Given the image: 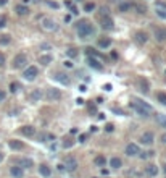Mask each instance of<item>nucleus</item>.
I'll return each instance as SVG.
<instances>
[{"instance_id":"ddd939ff","label":"nucleus","mask_w":166,"mask_h":178,"mask_svg":"<svg viewBox=\"0 0 166 178\" xmlns=\"http://www.w3.org/2000/svg\"><path fill=\"white\" fill-rule=\"evenodd\" d=\"M20 133L23 134V136H26V138H31V136H34V134H36V128H34V126H31V125H24V126H21V128H20Z\"/></svg>"},{"instance_id":"2f4dec72","label":"nucleus","mask_w":166,"mask_h":178,"mask_svg":"<svg viewBox=\"0 0 166 178\" xmlns=\"http://www.w3.org/2000/svg\"><path fill=\"white\" fill-rule=\"evenodd\" d=\"M95 10V3H92V2H87V3H84V12L86 13H91Z\"/></svg>"},{"instance_id":"37998d69","label":"nucleus","mask_w":166,"mask_h":178,"mask_svg":"<svg viewBox=\"0 0 166 178\" xmlns=\"http://www.w3.org/2000/svg\"><path fill=\"white\" fill-rule=\"evenodd\" d=\"M5 97H7V92L3 91V89H0V102H3V101H5Z\"/></svg>"},{"instance_id":"f3484780","label":"nucleus","mask_w":166,"mask_h":178,"mask_svg":"<svg viewBox=\"0 0 166 178\" xmlns=\"http://www.w3.org/2000/svg\"><path fill=\"white\" fill-rule=\"evenodd\" d=\"M18 165H20L23 170H26V168H32V167H34V160L29 159V157H23V159L18 160Z\"/></svg>"},{"instance_id":"9b49d317","label":"nucleus","mask_w":166,"mask_h":178,"mask_svg":"<svg viewBox=\"0 0 166 178\" xmlns=\"http://www.w3.org/2000/svg\"><path fill=\"white\" fill-rule=\"evenodd\" d=\"M55 81H58L60 84H63V86H68V84L71 83V79H69V76L66 73H61V71H58V73H55Z\"/></svg>"},{"instance_id":"7c9ffc66","label":"nucleus","mask_w":166,"mask_h":178,"mask_svg":"<svg viewBox=\"0 0 166 178\" xmlns=\"http://www.w3.org/2000/svg\"><path fill=\"white\" fill-rule=\"evenodd\" d=\"M11 42V37L8 36V34H3V36H0V45H8Z\"/></svg>"},{"instance_id":"bb28decb","label":"nucleus","mask_w":166,"mask_h":178,"mask_svg":"<svg viewBox=\"0 0 166 178\" xmlns=\"http://www.w3.org/2000/svg\"><path fill=\"white\" fill-rule=\"evenodd\" d=\"M42 97H44V94H42L40 89H34V91L31 92V101H32V102H39Z\"/></svg>"},{"instance_id":"c9c22d12","label":"nucleus","mask_w":166,"mask_h":178,"mask_svg":"<svg viewBox=\"0 0 166 178\" xmlns=\"http://www.w3.org/2000/svg\"><path fill=\"white\" fill-rule=\"evenodd\" d=\"M131 3H127V2H124V3H120V12H123V13H124V12H129L131 10Z\"/></svg>"},{"instance_id":"a19ab883","label":"nucleus","mask_w":166,"mask_h":178,"mask_svg":"<svg viewBox=\"0 0 166 178\" xmlns=\"http://www.w3.org/2000/svg\"><path fill=\"white\" fill-rule=\"evenodd\" d=\"M18 89H20V84L18 83H11L10 84V91L11 92H18Z\"/></svg>"},{"instance_id":"4d7b16f0","label":"nucleus","mask_w":166,"mask_h":178,"mask_svg":"<svg viewBox=\"0 0 166 178\" xmlns=\"http://www.w3.org/2000/svg\"><path fill=\"white\" fill-rule=\"evenodd\" d=\"M163 172L166 173V165H163Z\"/></svg>"},{"instance_id":"412c9836","label":"nucleus","mask_w":166,"mask_h":178,"mask_svg":"<svg viewBox=\"0 0 166 178\" xmlns=\"http://www.w3.org/2000/svg\"><path fill=\"white\" fill-rule=\"evenodd\" d=\"M158 165H155V163H150V165H147V168H145V173L148 176H156L158 175Z\"/></svg>"},{"instance_id":"393cba45","label":"nucleus","mask_w":166,"mask_h":178,"mask_svg":"<svg viewBox=\"0 0 166 178\" xmlns=\"http://www.w3.org/2000/svg\"><path fill=\"white\" fill-rule=\"evenodd\" d=\"M110 167L115 168V170H118V168L123 167V160H121L120 157H111L110 159Z\"/></svg>"},{"instance_id":"e433bc0d","label":"nucleus","mask_w":166,"mask_h":178,"mask_svg":"<svg viewBox=\"0 0 166 178\" xmlns=\"http://www.w3.org/2000/svg\"><path fill=\"white\" fill-rule=\"evenodd\" d=\"M158 101H160V104L166 105V92H158Z\"/></svg>"},{"instance_id":"6e6552de","label":"nucleus","mask_w":166,"mask_h":178,"mask_svg":"<svg viewBox=\"0 0 166 178\" xmlns=\"http://www.w3.org/2000/svg\"><path fill=\"white\" fill-rule=\"evenodd\" d=\"M140 154V147L137 146L136 143H129L126 146V156L127 157H136V156H139Z\"/></svg>"},{"instance_id":"b1692460","label":"nucleus","mask_w":166,"mask_h":178,"mask_svg":"<svg viewBox=\"0 0 166 178\" xmlns=\"http://www.w3.org/2000/svg\"><path fill=\"white\" fill-rule=\"evenodd\" d=\"M15 12H16L20 16H26V15H29V8H27L26 5H21V3L15 7Z\"/></svg>"},{"instance_id":"4be33fe9","label":"nucleus","mask_w":166,"mask_h":178,"mask_svg":"<svg viewBox=\"0 0 166 178\" xmlns=\"http://www.w3.org/2000/svg\"><path fill=\"white\" fill-rule=\"evenodd\" d=\"M97 45L100 49H108L111 45V39L110 37H100V39L97 41Z\"/></svg>"},{"instance_id":"864d4df0","label":"nucleus","mask_w":166,"mask_h":178,"mask_svg":"<svg viewBox=\"0 0 166 178\" xmlns=\"http://www.w3.org/2000/svg\"><path fill=\"white\" fill-rule=\"evenodd\" d=\"M161 143H166V134H161Z\"/></svg>"},{"instance_id":"dca6fc26","label":"nucleus","mask_w":166,"mask_h":178,"mask_svg":"<svg viewBox=\"0 0 166 178\" xmlns=\"http://www.w3.org/2000/svg\"><path fill=\"white\" fill-rule=\"evenodd\" d=\"M153 36L158 42H164L166 41V29L164 28H155L153 29Z\"/></svg>"},{"instance_id":"0eeeda50","label":"nucleus","mask_w":166,"mask_h":178,"mask_svg":"<svg viewBox=\"0 0 166 178\" xmlns=\"http://www.w3.org/2000/svg\"><path fill=\"white\" fill-rule=\"evenodd\" d=\"M26 63H27V57H26V54H18L16 57L13 58V68H15V70L23 68Z\"/></svg>"},{"instance_id":"72a5a7b5","label":"nucleus","mask_w":166,"mask_h":178,"mask_svg":"<svg viewBox=\"0 0 166 178\" xmlns=\"http://www.w3.org/2000/svg\"><path fill=\"white\" fill-rule=\"evenodd\" d=\"M66 55H68L69 58H76V57H78V49H74V47L68 49V50H66Z\"/></svg>"},{"instance_id":"6ab92c4d","label":"nucleus","mask_w":166,"mask_h":178,"mask_svg":"<svg viewBox=\"0 0 166 178\" xmlns=\"http://www.w3.org/2000/svg\"><path fill=\"white\" fill-rule=\"evenodd\" d=\"M10 175L13 178H23V176H24V170H23L20 165H13L10 168Z\"/></svg>"},{"instance_id":"79ce46f5","label":"nucleus","mask_w":166,"mask_h":178,"mask_svg":"<svg viewBox=\"0 0 166 178\" xmlns=\"http://www.w3.org/2000/svg\"><path fill=\"white\" fill-rule=\"evenodd\" d=\"M47 5H49L50 8H55V10H56V8H60V5H58V3H55V2H52V0H47Z\"/></svg>"},{"instance_id":"423d86ee","label":"nucleus","mask_w":166,"mask_h":178,"mask_svg":"<svg viewBox=\"0 0 166 178\" xmlns=\"http://www.w3.org/2000/svg\"><path fill=\"white\" fill-rule=\"evenodd\" d=\"M40 26L44 31H55L56 28H58V25H56V21L53 18H44V20L40 21Z\"/></svg>"},{"instance_id":"9d476101","label":"nucleus","mask_w":166,"mask_h":178,"mask_svg":"<svg viewBox=\"0 0 166 178\" xmlns=\"http://www.w3.org/2000/svg\"><path fill=\"white\" fill-rule=\"evenodd\" d=\"M63 165H65V170H69V172L78 170V160H76L74 157H66Z\"/></svg>"},{"instance_id":"c03bdc74","label":"nucleus","mask_w":166,"mask_h":178,"mask_svg":"<svg viewBox=\"0 0 166 178\" xmlns=\"http://www.w3.org/2000/svg\"><path fill=\"white\" fill-rule=\"evenodd\" d=\"M113 130H115V126H113L111 123H108V125L105 126V131H107V133H111V131H113Z\"/></svg>"},{"instance_id":"f03ea898","label":"nucleus","mask_w":166,"mask_h":178,"mask_svg":"<svg viewBox=\"0 0 166 178\" xmlns=\"http://www.w3.org/2000/svg\"><path fill=\"white\" fill-rule=\"evenodd\" d=\"M131 107H132V110L140 117H150V114L153 112V109L142 99H134L131 102Z\"/></svg>"},{"instance_id":"09e8293b","label":"nucleus","mask_w":166,"mask_h":178,"mask_svg":"<svg viewBox=\"0 0 166 178\" xmlns=\"http://www.w3.org/2000/svg\"><path fill=\"white\" fill-rule=\"evenodd\" d=\"M65 67H68V68H71V67H73V63H71V62H69V60H66V62H65Z\"/></svg>"},{"instance_id":"f257e3e1","label":"nucleus","mask_w":166,"mask_h":178,"mask_svg":"<svg viewBox=\"0 0 166 178\" xmlns=\"http://www.w3.org/2000/svg\"><path fill=\"white\" fill-rule=\"evenodd\" d=\"M76 29H78L79 39H82V41L91 39V37L95 34V28H94V25L91 21H86V20L79 21L78 25H76Z\"/></svg>"},{"instance_id":"49530a36","label":"nucleus","mask_w":166,"mask_h":178,"mask_svg":"<svg viewBox=\"0 0 166 178\" xmlns=\"http://www.w3.org/2000/svg\"><path fill=\"white\" fill-rule=\"evenodd\" d=\"M69 12L73 13V15H78V13H79L78 8H76V5H71V7H69Z\"/></svg>"},{"instance_id":"a18cd8bd","label":"nucleus","mask_w":166,"mask_h":178,"mask_svg":"<svg viewBox=\"0 0 166 178\" xmlns=\"http://www.w3.org/2000/svg\"><path fill=\"white\" fill-rule=\"evenodd\" d=\"M5 60H7V58H5V55L0 52V67H3V65H5Z\"/></svg>"},{"instance_id":"c85d7f7f","label":"nucleus","mask_w":166,"mask_h":178,"mask_svg":"<svg viewBox=\"0 0 166 178\" xmlns=\"http://www.w3.org/2000/svg\"><path fill=\"white\" fill-rule=\"evenodd\" d=\"M155 120H156V123H158L160 126L166 128V115H163V114H156V115H155Z\"/></svg>"},{"instance_id":"a211bd4d","label":"nucleus","mask_w":166,"mask_h":178,"mask_svg":"<svg viewBox=\"0 0 166 178\" xmlns=\"http://www.w3.org/2000/svg\"><path fill=\"white\" fill-rule=\"evenodd\" d=\"M87 63L89 67L94 68V70H98V71H102L103 70V63L98 62V58H94V57H87Z\"/></svg>"},{"instance_id":"1a4fd4ad","label":"nucleus","mask_w":166,"mask_h":178,"mask_svg":"<svg viewBox=\"0 0 166 178\" xmlns=\"http://www.w3.org/2000/svg\"><path fill=\"white\" fill-rule=\"evenodd\" d=\"M100 26L103 28V29H113V26H115V21H113V18L110 15H107V16H102L100 18Z\"/></svg>"},{"instance_id":"ea45409f","label":"nucleus","mask_w":166,"mask_h":178,"mask_svg":"<svg viewBox=\"0 0 166 178\" xmlns=\"http://www.w3.org/2000/svg\"><path fill=\"white\" fill-rule=\"evenodd\" d=\"M5 25H7V16L5 15H0V29L5 28Z\"/></svg>"},{"instance_id":"5701e85b","label":"nucleus","mask_w":166,"mask_h":178,"mask_svg":"<svg viewBox=\"0 0 166 178\" xmlns=\"http://www.w3.org/2000/svg\"><path fill=\"white\" fill-rule=\"evenodd\" d=\"M8 144H10V147L15 149V151H21V149L24 147V143L18 141V139H10V141H8Z\"/></svg>"},{"instance_id":"20e7f679","label":"nucleus","mask_w":166,"mask_h":178,"mask_svg":"<svg viewBox=\"0 0 166 178\" xmlns=\"http://www.w3.org/2000/svg\"><path fill=\"white\" fill-rule=\"evenodd\" d=\"M37 74H39V68L31 65V67H27L24 71H23V78H24L26 81H34L37 78Z\"/></svg>"},{"instance_id":"f704fd0d","label":"nucleus","mask_w":166,"mask_h":178,"mask_svg":"<svg viewBox=\"0 0 166 178\" xmlns=\"http://www.w3.org/2000/svg\"><path fill=\"white\" fill-rule=\"evenodd\" d=\"M108 12H110V10H108V7H100V8H98V18L110 15V13H108Z\"/></svg>"},{"instance_id":"5fc2aeb1","label":"nucleus","mask_w":166,"mask_h":178,"mask_svg":"<svg viewBox=\"0 0 166 178\" xmlns=\"http://www.w3.org/2000/svg\"><path fill=\"white\" fill-rule=\"evenodd\" d=\"M2 160H3V154L0 152V162H2Z\"/></svg>"},{"instance_id":"4468645a","label":"nucleus","mask_w":166,"mask_h":178,"mask_svg":"<svg viewBox=\"0 0 166 178\" xmlns=\"http://www.w3.org/2000/svg\"><path fill=\"white\" fill-rule=\"evenodd\" d=\"M153 139H155L153 133H152V131H145V133L140 136V143L145 144V146H150V144H153Z\"/></svg>"},{"instance_id":"aec40b11","label":"nucleus","mask_w":166,"mask_h":178,"mask_svg":"<svg viewBox=\"0 0 166 178\" xmlns=\"http://www.w3.org/2000/svg\"><path fill=\"white\" fill-rule=\"evenodd\" d=\"M39 173H40L44 178H49V176L52 175V168L47 165V163H40V165H39Z\"/></svg>"},{"instance_id":"c756f323","label":"nucleus","mask_w":166,"mask_h":178,"mask_svg":"<svg viewBox=\"0 0 166 178\" xmlns=\"http://www.w3.org/2000/svg\"><path fill=\"white\" fill-rule=\"evenodd\" d=\"M94 162H95V165L97 167H103L107 163V159L103 157V156H97L95 159H94Z\"/></svg>"},{"instance_id":"473e14b6","label":"nucleus","mask_w":166,"mask_h":178,"mask_svg":"<svg viewBox=\"0 0 166 178\" xmlns=\"http://www.w3.org/2000/svg\"><path fill=\"white\" fill-rule=\"evenodd\" d=\"M139 156H140V159H144V160H147V159L153 157V156H155V152H153V151H145V152H140Z\"/></svg>"},{"instance_id":"a878e982","label":"nucleus","mask_w":166,"mask_h":178,"mask_svg":"<svg viewBox=\"0 0 166 178\" xmlns=\"http://www.w3.org/2000/svg\"><path fill=\"white\" fill-rule=\"evenodd\" d=\"M86 54H87V57H94V58H105V57H103V55L100 54V52H97V50H94L92 47H87L86 49Z\"/></svg>"},{"instance_id":"6e6d98bb","label":"nucleus","mask_w":166,"mask_h":178,"mask_svg":"<svg viewBox=\"0 0 166 178\" xmlns=\"http://www.w3.org/2000/svg\"><path fill=\"white\" fill-rule=\"evenodd\" d=\"M27 2H29V0H23V5H24V3H27Z\"/></svg>"},{"instance_id":"4c0bfd02","label":"nucleus","mask_w":166,"mask_h":178,"mask_svg":"<svg viewBox=\"0 0 166 178\" xmlns=\"http://www.w3.org/2000/svg\"><path fill=\"white\" fill-rule=\"evenodd\" d=\"M73 144H74V139H71V138H66V139H65V143H63V147H66V149H68V147H71V146H73Z\"/></svg>"},{"instance_id":"3c124183","label":"nucleus","mask_w":166,"mask_h":178,"mask_svg":"<svg viewBox=\"0 0 166 178\" xmlns=\"http://www.w3.org/2000/svg\"><path fill=\"white\" fill-rule=\"evenodd\" d=\"M84 141H86V136H84V134H81V136H79V143H84Z\"/></svg>"},{"instance_id":"8fccbe9b","label":"nucleus","mask_w":166,"mask_h":178,"mask_svg":"<svg viewBox=\"0 0 166 178\" xmlns=\"http://www.w3.org/2000/svg\"><path fill=\"white\" fill-rule=\"evenodd\" d=\"M8 3V0H0V7H5Z\"/></svg>"},{"instance_id":"f8f14e48","label":"nucleus","mask_w":166,"mask_h":178,"mask_svg":"<svg viewBox=\"0 0 166 178\" xmlns=\"http://www.w3.org/2000/svg\"><path fill=\"white\" fill-rule=\"evenodd\" d=\"M134 39L139 45H144V44H147V41H148V34L144 32V31H137L134 34Z\"/></svg>"},{"instance_id":"603ef678","label":"nucleus","mask_w":166,"mask_h":178,"mask_svg":"<svg viewBox=\"0 0 166 178\" xmlns=\"http://www.w3.org/2000/svg\"><path fill=\"white\" fill-rule=\"evenodd\" d=\"M86 89H87L86 86H79V91H81V92H86Z\"/></svg>"},{"instance_id":"39448f33","label":"nucleus","mask_w":166,"mask_h":178,"mask_svg":"<svg viewBox=\"0 0 166 178\" xmlns=\"http://www.w3.org/2000/svg\"><path fill=\"white\" fill-rule=\"evenodd\" d=\"M136 86H137V89H139L142 94H148V91H150V83L147 81V78L139 76V78H137V81H136Z\"/></svg>"},{"instance_id":"cd10ccee","label":"nucleus","mask_w":166,"mask_h":178,"mask_svg":"<svg viewBox=\"0 0 166 178\" xmlns=\"http://www.w3.org/2000/svg\"><path fill=\"white\" fill-rule=\"evenodd\" d=\"M52 60H53V57H52L50 54H45V55H40L39 57V63H42V65H50L52 63Z\"/></svg>"},{"instance_id":"de8ad7c7","label":"nucleus","mask_w":166,"mask_h":178,"mask_svg":"<svg viewBox=\"0 0 166 178\" xmlns=\"http://www.w3.org/2000/svg\"><path fill=\"white\" fill-rule=\"evenodd\" d=\"M103 89H105V91H111L113 86H111V84H105V86H103Z\"/></svg>"},{"instance_id":"58836bf2","label":"nucleus","mask_w":166,"mask_h":178,"mask_svg":"<svg viewBox=\"0 0 166 178\" xmlns=\"http://www.w3.org/2000/svg\"><path fill=\"white\" fill-rule=\"evenodd\" d=\"M134 8H136V10L139 12V13H142V15H144V13L147 12V8H145L144 5H140V3H136V5H134Z\"/></svg>"},{"instance_id":"7ed1b4c3","label":"nucleus","mask_w":166,"mask_h":178,"mask_svg":"<svg viewBox=\"0 0 166 178\" xmlns=\"http://www.w3.org/2000/svg\"><path fill=\"white\" fill-rule=\"evenodd\" d=\"M61 97H63V94H61V91L56 87H49L45 91V99L49 102H56V101H60Z\"/></svg>"},{"instance_id":"2eb2a0df","label":"nucleus","mask_w":166,"mask_h":178,"mask_svg":"<svg viewBox=\"0 0 166 178\" xmlns=\"http://www.w3.org/2000/svg\"><path fill=\"white\" fill-rule=\"evenodd\" d=\"M155 12H156V15H158L160 18L166 20V3H164V2H156Z\"/></svg>"}]
</instances>
